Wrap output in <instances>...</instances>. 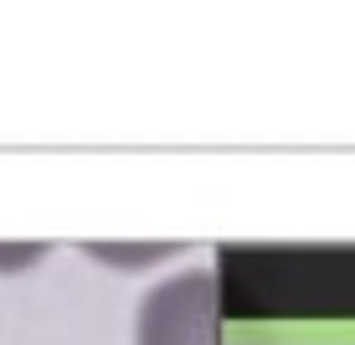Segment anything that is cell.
Instances as JSON below:
<instances>
[{
    "instance_id": "cell-1",
    "label": "cell",
    "mask_w": 355,
    "mask_h": 345,
    "mask_svg": "<svg viewBox=\"0 0 355 345\" xmlns=\"http://www.w3.org/2000/svg\"><path fill=\"white\" fill-rule=\"evenodd\" d=\"M134 345H222L211 268H186V274L155 283L139 304Z\"/></svg>"
}]
</instances>
